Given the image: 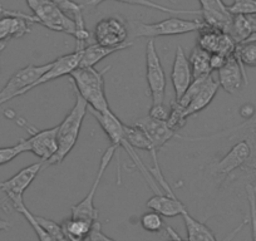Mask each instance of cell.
Wrapping results in <instances>:
<instances>
[{
    "label": "cell",
    "instance_id": "cell-39",
    "mask_svg": "<svg viewBox=\"0 0 256 241\" xmlns=\"http://www.w3.org/2000/svg\"><path fill=\"white\" fill-rule=\"evenodd\" d=\"M10 228H12V224L9 222V221H6V220H4V218H0V232H2V231L9 230Z\"/></svg>",
    "mask_w": 256,
    "mask_h": 241
},
{
    "label": "cell",
    "instance_id": "cell-29",
    "mask_svg": "<svg viewBox=\"0 0 256 241\" xmlns=\"http://www.w3.org/2000/svg\"><path fill=\"white\" fill-rule=\"evenodd\" d=\"M187 120H188V116L186 114V110H184V106L180 104L177 100H174L170 106V114L166 120L167 126L172 131L177 132L186 124Z\"/></svg>",
    "mask_w": 256,
    "mask_h": 241
},
{
    "label": "cell",
    "instance_id": "cell-8",
    "mask_svg": "<svg viewBox=\"0 0 256 241\" xmlns=\"http://www.w3.org/2000/svg\"><path fill=\"white\" fill-rule=\"evenodd\" d=\"M118 147L116 144H110L107 150L104 151V154H102V158H100V167H98L97 176H96L94 181H93V185L90 188V192L87 194L84 198H83L80 202H78L77 205L72 206L70 208V218H84V220H90L92 222H97L98 221V210L94 206V198L96 194H97L98 186H100V181H102V177L104 174L106 170L110 166V161L114 157L116 152H117Z\"/></svg>",
    "mask_w": 256,
    "mask_h": 241
},
{
    "label": "cell",
    "instance_id": "cell-11",
    "mask_svg": "<svg viewBox=\"0 0 256 241\" xmlns=\"http://www.w3.org/2000/svg\"><path fill=\"white\" fill-rule=\"evenodd\" d=\"M198 46L210 54L221 53L225 56H231L236 48V42L226 32L206 26L198 32Z\"/></svg>",
    "mask_w": 256,
    "mask_h": 241
},
{
    "label": "cell",
    "instance_id": "cell-7",
    "mask_svg": "<svg viewBox=\"0 0 256 241\" xmlns=\"http://www.w3.org/2000/svg\"><path fill=\"white\" fill-rule=\"evenodd\" d=\"M32 13L36 18V24L46 26L49 30L70 34L74 39L77 38L78 30L74 19L64 13L52 0H44Z\"/></svg>",
    "mask_w": 256,
    "mask_h": 241
},
{
    "label": "cell",
    "instance_id": "cell-28",
    "mask_svg": "<svg viewBox=\"0 0 256 241\" xmlns=\"http://www.w3.org/2000/svg\"><path fill=\"white\" fill-rule=\"evenodd\" d=\"M234 56L238 59L241 67L255 68L256 67V43H240L236 44V48L234 50Z\"/></svg>",
    "mask_w": 256,
    "mask_h": 241
},
{
    "label": "cell",
    "instance_id": "cell-30",
    "mask_svg": "<svg viewBox=\"0 0 256 241\" xmlns=\"http://www.w3.org/2000/svg\"><path fill=\"white\" fill-rule=\"evenodd\" d=\"M24 152H29L28 144L26 140H20L16 144L9 147H2L0 148V166L9 164L13 161L14 158L19 156V154H24Z\"/></svg>",
    "mask_w": 256,
    "mask_h": 241
},
{
    "label": "cell",
    "instance_id": "cell-13",
    "mask_svg": "<svg viewBox=\"0 0 256 241\" xmlns=\"http://www.w3.org/2000/svg\"><path fill=\"white\" fill-rule=\"evenodd\" d=\"M43 164V161H39L22 168L13 177L0 182V191L6 194L9 200L14 198H23L24 192L32 185L36 177L38 176Z\"/></svg>",
    "mask_w": 256,
    "mask_h": 241
},
{
    "label": "cell",
    "instance_id": "cell-5",
    "mask_svg": "<svg viewBox=\"0 0 256 241\" xmlns=\"http://www.w3.org/2000/svg\"><path fill=\"white\" fill-rule=\"evenodd\" d=\"M52 64H53V62L42 66L29 64L19 70L16 73H14L9 78L3 90H0V106H3L4 103L9 102V100L28 93L32 86L52 67Z\"/></svg>",
    "mask_w": 256,
    "mask_h": 241
},
{
    "label": "cell",
    "instance_id": "cell-2",
    "mask_svg": "<svg viewBox=\"0 0 256 241\" xmlns=\"http://www.w3.org/2000/svg\"><path fill=\"white\" fill-rule=\"evenodd\" d=\"M88 112L98 120V124L102 127V130L104 131V134H107L108 138L110 140L112 144H116L118 148L120 147V148H123L127 152V154L131 157V160L134 162V164L138 167V171L141 172L144 178L146 180V182L148 184L150 188L154 191V194H164V191H162V188H160L158 184H157L156 180L154 178L151 172H150V167H147L146 164H144L141 157L137 154L136 148L128 142L127 137H126L124 134V124H123L122 120H120L112 110H110V112L107 113H100L97 112V110L88 107Z\"/></svg>",
    "mask_w": 256,
    "mask_h": 241
},
{
    "label": "cell",
    "instance_id": "cell-6",
    "mask_svg": "<svg viewBox=\"0 0 256 241\" xmlns=\"http://www.w3.org/2000/svg\"><path fill=\"white\" fill-rule=\"evenodd\" d=\"M13 117L14 113L12 116V118ZM14 120H16L19 126L24 127L30 134V137L26 140V144H28L29 152L36 154L40 161L46 164L56 154V150H58V142H56L58 126L52 127V128L48 130H36V127L30 126L28 124V120H26L24 118L14 117Z\"/></svg>",
    "mask_w": 256,
    "mask_h": 241
},
{
    "label": "cell",
    "instance_id": "cell-34",
    "mask_svg": "<svg viewBox=\"0 0 256 241\" xmlns=\"http://www.w3.org/2000/svg\"><path fill=\"white\" fill-rule=\"evenodd\" d=\"M168 114L170 108H167L164 106V103H161V104H152L148 112V117L154 118L156 120H162V122H166L167 118H168Z\"/></svg>",
    "mask_w": 256,
    "mask_h": 241
},
{
    "label": "cell",
    "instance_id": "cell-18",
    "mask_svg": "<svg viewBox=\"0 0 256 241\" xmlns=\"http://www.w3.org/2000/svg\"><path fill=\"white\" fill-rule=\"evenodd\" d=\"M171 80L172 86H174V96L178 102L190 87L191 82L194 80L192 77V70L190 67L188 58H187L186 53H184V48L181 46H177L176 54H174V64H172V72H171Z\"/></svg>",
    "mask_w": 256,
    "mask_h": 241
},
{
    "label": "cell",
    "instance_id": "cell-26",
    "mask_svg": "<svg viewBox=\"0 0 256 241\" xmlns=\"http://www.w3.org/2000/svg\"><path fill=\"white\" fill-rule=\"evenodd\" d=\"M210 56L211 54L208 52L200 48L198 46L192 49L191 54L188 56V63L190 67H191L194 80L195 78L208 77V76L212 74L214 70H211L210 66Z\"/></svg>",
    "mask_w": 256,
    "mask_h": 241
},
{
    "label": "cell",
    "instance_id": "cell-33",
    "mask_svg": "<svg viewBox=\"0 0 256 241\" xmlns=\"http://www.w3.org/2000/svg\"><path fill=\"white\" fill-rule=\"evenodd\" d=\"M231 14H246L256 16V0H234V3L228 6Z\"/></svg>",
    "mask_w": 256,
    "mask_h": 241
},
{
    "label": "cell",
    "instance_id": "cell-14",
    "mask_svg": "<svg viewBox=\"0 0 256 241\" xmlns=\"http://www.w3.org/2000/svg\"><path fill=\"white\" fill-rule=\"evenodd\" d=\"M32 24H36L34 16L18 12L16 16H0V42L22 38L32 32Z\"/></svg>",
    "mask_w": 256,
    "mask_h": 241
},
{
    "label": "cell",
    "instance_id": "cell-38",
    "mask_svg": "<svg viewBox=\"0 0 256 241\" xmlns=\"http://www.w3.org/2000/svg\"><path fill=\"white\" fill-rule=\"evenodd\" d=\"M26 6H28V8L33 12L34 9L39 6V4L43 3L44 0H26Z\"/></svg>",
    "mask_w": 256,
    "mask_h": 241
},
{
    "label": "cell",
    "instance_id": "cell-17",
    "mask_svg": "<svg viewBox=\"0 0 256 241\" xmlns=\"http://www.w3.org/2000/svg\"><path fill=\"white\" fill-rule=\"evenodd\" d=\"M201 6V19L206 26L218 28L228 33L234 14L228 12L222 0H198Z\"/></svg>",
    "mask_w": 256,
    "mask_h": 241
},
{
    "label": "cell",
    "instance_id": "cell-24",
    "mask_svg": "<svg viewBox=\"0 0 256 241\" xmlns=\"http://www.w3.org/2000/svg\"><path fill=\"white\" fill-rule=\"evenodd\" d=\"M256 16L235 14L228 33L232 36L236 44L244 43L254 32H256Z\"/></svg>",
    "mask_w": 256,
    "mask_h": 241
},
{
    "label": "cell",
    "instance_id": "cell-27",
    "mask_svg": "<svg viewBox=\"0 0 256 241\" xmlns=\"http://www.w3.org/2000/svg\"><path fill=\"white\" fill-rule=\"evenodd\" d=\"M10 202L12 205H13V208H16L20 215H23L24 218L28 221V224L32 226V228L34 230V232H36V238H38L39 241H56V238H54L53 236H52L50 234H49L48 231H46V228L38 222V221H36V215L32 214L30 211L28 210V208H26V204H24L23 198H10Z\"/></svg>",
    "mask_w": 256,
    "mask_h": 241
},
{
    "label": "cell",
    "instance_id": "cell-20",
    "mask_svg": "<svg viewBox=\"0 0 256 241\" xmlns=\"http://www.w3.org/2000/svg\"><path fill=\"white\" fill-rule=\"evenodd\" d=\"M218 88H220V84H218V80H215L212 77V74L208 76V80H205V83L202 84V87L198 90V92L196 93L192 100H190L188 104L184 107L186 110V114L188 117L191 116L198 114V112L205 110L208 104L214 100V98L216 97L218 92Z\"/></svg>",
    "mask_w": 256,
    "mask_h": 241
},
{
    "label": "cell",
    "instance_id": "cell-36",
    "mask_svg": "<svg viewBox=\"0 0 256 241\" xmlns=\"http://www.w3.org/2000/svg\"><path fill=\"white\" fill-rule=\"evenodd\" d=\"M228 56L221 53H212L210 56V66L212 70H218L225 66L226 60H228Z\"/></svg>",
    "mask_w": 256,
    "mask_h": 241
},
{
    "label": "cell",
    "instance_id": "cell-32",
    "mask_svg": "<svg viewBox=\"0 0 256 241\" xmlns=\"http://www.w3.org/2000/svg\"><path fill=\"white\" fill-rule=\"evenodd\" d=\"M36 221H38V222L40 224V225L43 226V228H46V230L48 231V232L50 234V235L53 236L56 241H70V238L66 236V234H64L60 224H56V221L49 220V218H43V216L36 215Z\"/></svg>",
    "mask_w": 256,
    "mask_h": 241
},
{
    "label": "cell",
    "instance_id": "cell-21",
    "mask_svg": "<svg viewBox=\"0 0 256 241\" xmlns=\"http://www.w3.org/2000/svg\"><path fill=\"white\" fill-rule=\"evenodd\" d=\"M107 0H77V3L82 6L83 9L86 8H96V6H100ZM118 3L130 4V6H144V8L154 9V10H160L162 13L172 14V16H201V10H187V9H171L167 6H161L158 3H154L152 0H114Z\"/></svg>",
    "mask_w": 256,
    "mask_h": 241
},
{
    "label": "cell",
    "instance_id": "cell-16",
    "mask_svg": "<svg viewBox=\"0 0 256 241\" xmlns=\"http://www.w3.org/2000/svg\"><path fill=\"white\" fill-rule=\"evenodd\" d=\"M83 50L80 49H76L74 52L70 54H66V56H59L58 59L53 60V64L52 67L34 83L30 87L29 92L33 90L34 88L39 87V86H43L46 83L52 82L54 80H58V78L64 77V76H70V73L74 70H77L80 64V59H82Z\"/></svg>",
    "mask_w": 256,
    "mask_h": 241
},
{
    "label": "cell",
    "instance_id": "cell-9",
    "mask_svg": "<svg viewBox=\"0 0 256 241\" xmlns=\"http://www.w3.org/2000/svg\"><path fill=\"white\" fill-rule=\"evenodd\" d=\"M146 80L152 98V104L164 103L167 80L154 39H150L146 46Z\"/></svg>",
    "mask_w": 256,
    "mask_h": 241
},
{
    "label": "cell",
    "instance_id": "cell-35",
    "mask_svg": "<svg viewBox=\"0 0 256 241\" xmlns=\"http://www.w3.org/2000/svg\"><path fill=\"white\" fill-rule=\"evenodd\" d=\"M88 240L90 241H116L103 232L102 226H100V221H97V222L93 225V228H92V231H90Z\"/></svg>",
    "mask_w": 256,
    "mask_h": 241
},
{
    "label": "cell",
    "instance_id": "cell-4",
    "mask_svg": "<svg viewBox=\"0 0 256 241\" xmlns=\"http://www.w3.org/2000/svg\"><path fill=\"white\" fill-rule=\"evenodd\" d=\"M134 38L154 39L156 36H172L200 32L206 23L202 19H181L177 16L164 19L157 23H137L134 22Z\"/></svg>",
    "mask_w": 256,
    "mask_h": 241
},
{
    "label": "cell",
    "instance_id": "cell-40",
    "mask_svg": "<svg viewBox=\"0 0 256 241\" xmlns=\"http://www.w3.org/2000/svg\"><path fill=\"white\" fill-rule=\"evenodd\" d=\"M250 42H255V43H256V32H254V33L251 34V36H248V38L246 39L244 43H250Z\"/></svg>",
    "mask_w": 256,
    "mask_h": 241
},
{
    "label": "cell",
    "instance_id": "cell-1",
    "mask_svg": "<svg viewBox=\"0 0 256 241\" xmlns=\"http://www.w3.org/2000/svg\"><path fill=\"white\" fill-rule=\"evenodd\" d=\"M110 66L98 70L94 67H78L70 73V84L73 90L88 103L90 108L100 113L110 112L107 96H106L104 74Z\"/></svg>",
    "mask_w": 256,
    "mask_h": 241
},
{
    "label": "cell",
    "instance_id": "cell-25",
    "mask_svg": "<svg viewBox=\"0 0 256 241\" xmlns=\"http://www.w3.org/2000/svg\"><path fill=\"white\" fill-rule=\"evenodd\" d=\"M94 224L96 222L84 220V218H70L64 220L60 225L66 236L70 241H86L90 238V234Z\"/></svg>",
    "mask_w": 256,
    "mask_h": 241
},
{
    "label": "cell",
    "instance_id": "cell-3",
    "mask_svg": "<svg viewBox=\"0 0 256 241\" xmlns=\"http://www.w3.org/2000/svg\"><path fill=\"white\" fill-rule=\"evenodd\" d=\"M76 103L70 112L66 116L62 124H58L56 131V142H58V150L56 154L46 162V166L59 164L64 161V158L70 154L74 148L76 144L80 137V128H82L83 120L88 113V103L76 92Z\"/></svg>",
    "mask_w": 256,
    "mask_h": 241
},
{
    "label": "cell",
    "instance_id": "cell-19",
    "mask_svg": "<svg viewBox=\"0 0 256 241\" xmlns=\"http://www.w3.org/2000/svg\"><path fill=\"white\" fill-rule=\"evenodd\" d=\"M136 124L146 132V134L150 137L152 144H154V148L158 152L172 138V137L178 136V134H176V132L172 131V130L167 126L166 122L156 120H154V118L148 117V116L137 120Z\"/></svg>",
    "mask_w": 256,
    "mask_h": 241
},
{
    "label": "cell",
    "instance_id": "cell-31",
    "mask_svg": "<svg viewBox=\"0 0 256 241\" xmlns=\"http://www.w3.org/2000/svg\"><path fill=\"white\" fill-rule=\"evenodd\" d=\"M141 226L144 230L148 231V232L157 234L161 232L164 228V218H162V215H160L156 211H151V212H146L142 215L141 220Z\"/></svg>",
    "mask_w": 256,
    "mask_h": 241
},
{
    "label": "cell",
    "instance_id": "cell-41",
    "mask_svg": "<svg viewBox=\"0 0 256 241\" xmlns=\"http://www.w3.org/2000/svg\"><path fill=\"white\" fill-rule=\"evenodd\" d=\"M6 44H8V42H0V56H2L3 50H4V49H6Z\"/></svg>",
    "mask_w": 256,
    "mask_h": 241
},
{
    "label": "cell",
    "instance_id": "cell-12",
    "mask_svg": "<svg viewBox=\"0 0 256 241\" xmlns=\"http://www.w3.org/2000/svg\"><path fill=\"white\" fill-rule=\"evenodd\" d=\"M251 154H252V146L248 140H242L234 144L220 161L212 164L211 172L216 176H228L231 172L244 166L250 160Z\"/></svg>",
    "mask_w": 256,
    "mask_h": 241
},
{
    "label": "cell",
    "instance_id": "cell-10",
    "mask_svg": "<svg viewBox=\"0 0 256 241\" xmlns=\"http://www.w3.org/2000/svg\"><path fill=\"white\" fill-rule=\"evenodd\" d=\"M96 43L104 46H120L134 44L128 42L127 23L120 16H107L96 24L93 30Z\"/></svg>",
    "mask_w": 256,
    "mask_h": 241
},
{
    "label": "cell",
    "instance_id": "cell-15",
    "mask_svg": "<svg viewBox=\"0 0 256 241\" xmlns=\"http://www.w3.org/2000/svg\"><path fill=\"white\" fill-rule=\"evenodd\" d=\"M218 80L220 87L228 94H236L242 84H248V76L245 68L241 67L234 54L228 56L225 66L218 70Z\"/></svg>",
    "mask_w": 256,
    "mask_h": 241
},
{
    "label": "cell",
    "instance_id": "cell-22",
    "mask_svg": "<svg viewBox=\"0 0 256 241\" xmlns=\"http://www.w3.org/2000/svg\"><path fill=\"white\" fill-rule=\"evenodd\" d=\"M146 206L164 218H176L187 210L186 206L178 200L177 196H170L166 194H156L148 198Z\"/></svg>",
    "mask_w": 256,
    "mask_h": 241
},
{
    "label": "cell",
    "instance_id": "cell-37",
    "mask_svg": "<svg viewBox=\"0 0 256 241\" xmlns=\"http://www.w3.org/2000/svg\"><path fill=\"white\" fill-rule=\"evenodd\" d=\"M166 231H167V234H168V236H170V240H167V241H188L187 238H182L181 236L178 235V232H177L174 228H170V226H167Z\"/></svg>",
    "mask_w": 256,
    "mask_h": 241
},
{
    "label": "cell",
    "instance_id": "cell-23",
    "mask_svg": "<svg viewBox=\"0 0 256 241\" xmlns=\"http://www.w3.org/2000/svg\"><path fill=\"white\" fill-rule=\"evenodd\" d=\"M132 44H127V46H104L100 44H88L84 49H83L82 59H80V67H94L97 63L103 60L104 58L110 56V54L116 53V52L124 50V49L130 48Z\"/></svg>",
    "mask_w": 256,
    "mask_h": 241
}]
</instances>
